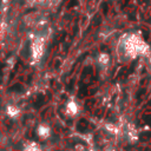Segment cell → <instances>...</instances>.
Returning a JSON list of instances; mask_svg holds the SVG:
<instances>
[{"instance_id":"1","label":"cell","mask_w":151,"mask_h":151,"mask_svg":"<svg viewBox=\"0 0 151 151\" xmlns=\"http://www.w3.org/2000/svg\"><path fill=\"white\" fill-rule=\"evenodd\" d=\"M87 120H85V119H81L78 124H77V130L79 131V132H85V130H86V127H87Z\"/></svg>"},{"instance_id":"4","label":"cell","mask_w":151,"mask_h":151,"mask_svg":"<svg viewBox=\"0 0 151 151\" xmlns=\"http://www.w3.org/2000/svg\"><path fill=\"white\" fill-rule=\"evenodd\" d=\"M143 119L145 120V123H147V124H151V114H145V116L143 117Z\"/></svg>"},{"instance_id":"2","label":"cell","mask_w":151,"mask_h":151,"mask_svg":"<svg viewBox=\"0 0 151 151\" xmlns=\"http://www.w3.org/2000/svg\"><path fill=\"white\" fill-rule=\"evenodd\" d=\"M42 103H44V96L42 94H39L38 98H37V100H35V103H34V107H40L42 105Z\"/></svg>"},{"instance_id":"3","label":"cell","mask_w":151,"mask_h":151,"mask_svg":"<svg viewBox=\"0 0 151 151\" xmlns=\"http://www.w3.org/2000/svg\"><path fill=\"white\" fill-rule=\"evenodd\" d=\"M9 91H17V92H22V91H24V87H22V85H20V84H17V85L12 86V87L9 88Z\"/></svg>"}]
</instances>
